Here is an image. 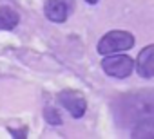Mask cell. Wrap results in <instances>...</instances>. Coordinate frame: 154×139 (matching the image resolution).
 I'll return each instance as SVG.
<instances>
[{
  "label": "cell",
  "mask_w": 154,
  "mask_h": 139,
  "mask_svg": "<svg viewBox=\"0 0 154 139\" xmlns=\"http://www.w3.org/2000/svg\"><path fill=\"white\" fill-rule=\"evenodd\" d=\"M102 69L109 74V76H114V78H127L132 69H134V61L132 58L125 56V54H107L105 60H102Z\"/></svg>",
  "instance_id": "7a4b0ae2"
},
{
  "label": "cell",
  "mask_w": 154,
  "mask_h": 139,
  "mask_svg": "<svg viewBox=\"0 0 154 139\" xmlns=\"http://www.w3.org/2000/svg\"><path fill=\"white\" fill-rule=\"evenodd\" d=\"M85 2H89V4H96L98 0H85Z\"/></svg>",
  "instance_id": "9c48e42d"
},
{
  "label": "cell",
  "mask_w": 154,
  "mask_h": 139,
  "mask_svg": "<svg viewBox=\"0 0 154 139\" xmlns=\"http://www.w3.org/2000/svg\"><path fill=\"white\" fill-rule=\"evenodd\" d=\"M74 9V0H47L45 2V16L51 22L62 24L69 18V15Z\"/></svg>",
  "instance_id": "277c9868"
},
{
  "label": "cell",
  "mask_w": 154,
  "mask_h": 139,
  "mask_svg": "<svg viewBox=\"0 0 154 139\" xmlns=\"http://www.w3.org/2000/svg\"><path fill=\"white\" fill-rule=\"evenodd\" d=\"M56 99H58V103H60L72 117H76V119H80V117L85 114V110H87V101H85V98H84L80 92H76V90L65 89V90L58 92Z\"/></svg>",
  "instance_id": "3957f363"
},
{
  "label": "cell",
  "mask_w": 154,
  "mask_h": 139,
  "mask_svg": "<svg viewBox=\"0 0 154 139\" xmlns=\"http://www.w3.org/2000/svg\"><path fill=\"white\" fill-rule=\"evenodd\" d=\"M134 45V36L127 31H111L107 33L105 36L100 38L98 42V52L107 56V54H114V52H123V51H129L132 49Z\"/></svg>",
  "instance_id": "6da1fadb"
},
{
  "label": "cell",
  "mask_w": 154,
  "mask_h": 139,
  "mask_svg": "<svg viewBox=\"0 0 154 139\" xmlns=\"http://www.w3.org/2000/svg\"><path fill=\"white\" fill-rule=\"evenodd\" d=\"M18 13L11 7H0V31H13L18 25Z\"/></svg>",
  "instance_id": "8992f818"
},
{
  "label": "cell",
  "mask_w": 154,
  "mask_h": 139,
  "mask_svg": "<svg viewBox=\"0 0 154 139\" xmlns=\"http://www.w3.org/2000/svg\"><path fill=\"white\" fill-rule=\"evenodd\" d=\"M44 117H45V121H47L49 125H62V123H63V121H62V116H60L58 110L53 108V107H45V108H44Z\"/></svg>",
  "instance_id": "52a82bcc"
},
{
  "label": "cell",
  "mask_w": 154,
  "mask_h": 139,
  "mask_svg": "<svg viewBox=\"0 0 154 139\" xmlns=\"http://www.w3.org/2000/svg\"><path fill=\"white\" fill-rule=\"evenodd\" d=\"M11 134H13L15 137H20V135L26 137V130H22V132H20V130H11Z\"/></svg>",
  "instance_id": "ba28073f"
},
{
  "label": "cell",
  "mask_w": 154,
  "mask_h": 139,
  "mask_svg": "<svg viewBox=\"0 0 154 139\" xmlns=\"http://www.w3.org/2000/svg\"><path fill=\"white\" fill-rule=\"evenodd\" d=\"M136 69L141 78H152L154 76V43L147 45L140 51L136 60Z\"/></svg>",
  "instance_id": "5b68a950"
}]
</instances>
